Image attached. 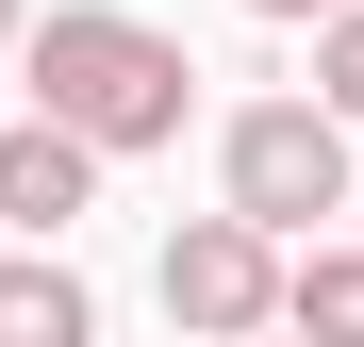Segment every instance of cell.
<instances>
[{"instance_id": "6", "label": "cell", "mask_w": 364, "mask_h": 347, "mask_svg": "<svg viewBox=\"0 0 364 347\" xmlns=\"http://www.w3.org/2000/svg\"><path fill=\"white\" fill-rule=\"evenodd\" d=\"M282 331H315V347H364V248H331V231H315V248L282 265Z\"/></svg>"}, {"instance_id": "4", "label": "cell", "mask_w": 364, "mask_h": 347, "mask_svg": "<svg viewBox=\"0 0 364 347\" xmlns=\"http://www.w3.org/2000/svg\"><path fill=\"white\" fill-rule=\"evenodd\" d=\"M100 165H116V149L67 133L50 99H33V116H0V231H67V215L100 199Z\"/></svg>"}, {"instance_id": "7", "label": "cell", "mask_w": 364, "mask_h": 347, "mask_svg": "<svg viewBox=\"0 0 364 347\" xmlns=\"http://www.w3.org/2000/svg\"><path fill=\"white\" fill-rule=\"evenodd\" d=\"M315 99L364 133V0H331V17H315Z\"/></svg>"}, {"instance_id": "1", "label": "cell", "mask_w": 364, "mask_h": 347, "mask_svg": "<svg viewBox=\"0 0 364 347\" xmlns=\"http://www.w3.org/2000/svg\"><path fill=\"white\" fill-rule=\"evenodd\" d=\"M17 67H33V99L67 116V133H100V149H182V116H199L182 33L116 17V0H50V17L17 33Z\"/></svg>"}, {"instance_id": "9", "label": "cell", "mask_w": 364, "mask_h": 347, "mask_svg": "<svg viewBox=\"0 0 364 347\" xmlns=\"http://www.w3.org/2000/svg\"><path fill=\"white\" fill-rule=\"evenodd\" d=\"M17 33H33V0H0V50H17Z\"/></svg>"}, {"instance_id": "5", "label": "cell", "mask_w": 364, "mask_h": 347, "mask_svg": "<svg viewBox=\"0 0 364 347\" xmlns=\"http://www.w3.org/2000/svg\"><path fill=\"white\" fill-rule=\"evenodd\" d=\"M100 298H83V265H67V231H33L17 265H0V347H83Z\"/></svg>"}, {"instance_id": "2", "label": "cell", "mask_w": 364, "mask_h": 347, "mask_svg": "<svg viewBox=\"0 0 364 347\" xmlns=\"http://www.w3.org/2000/svg\"><path fill=\"white\" fill-rule=\"evenodd\" d=\"M215 199L298 248L315 215H348V116L331 99H232L215 116Z\"/></svg>"}, {"instance_id": "3", "label": "cell", "mask_w": 364, "mask_h": 347, "mask_svg": "<svg viewBox=\"0 0 364 347\" xmlns=\"http://www.w3.org/2000/svg\"><path fill=\"white\" fill-rule=\"evenodd\" d=\"M166 331H215V347H232V331H282V231L232 215V199L182 215V231H166Z\"/></svg>"}, {"instance_id": "8", "label": "cell", "mask_w": 364, "mask_h": 347, "mask_svg": "<svg viewBox=\"0 0 364 347\" xmlns=\"http://www.w3.org/2000/svg\"><path fill=\"white\" fill-rule=\"evenodd\" d=\"M249 17H331V0H249Z\"/></svg>"}]
</instances>
